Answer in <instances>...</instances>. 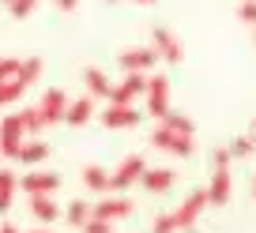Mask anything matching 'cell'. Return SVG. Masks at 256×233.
<instances>
[{
  "label": "cell",
  "instance_id": "6da1fadb",
  "mask_svg": "<svg viewBox=\"0 0 256 233\" xmlns=\"http://www.w3.org/2000/svg\"><path fill=\"white\" fill-rule=\"evenodd\" d=\"M151 49L158 53V60H166V64H181V60H184L181 38H177L166 23H154V26H151Z\"/></svg>",
  "mask_w": 256,
  "mask_h": 233
},
{
  "label": "cell",
  "instance_id": "7a4b0ae2",
  "mask_svg": "<svg viewBox=\"0 0 256 233\" xmlns=\"http://www.w3.org/2000/svg\"><path fill=\"white\" fill-rule=\"evenodd\" d=\"M208 207H211V203H208V188L188 192L181 203H177V211H170V215H174V222H177V233H181V230H192V226H196V218H200Z\"/></svg>",
  "mask_w": 256,
  "mask_h": 233
},
{
  "label": "cell",
  "instance_id": "3957f363",
  "mask_svg": "<svg viewBox=\"0 0 256 233\" xmlns=\"http://www.w3.org/2000/svg\"><path fill=\"white\" fill-rule=\"evenodd\" d=\"M117 64H120V72L147 75V72H154V64H158V53H154L151 45H128V49L117 53Z\"/></svg>",
  "mask_w": 256,
  "mask_h": 233
},
{
  "label": "cell",
  "instance_id": "277c9868",
  "mask_svg": "<svg viewBox=\"0 0 256 233\" xmlns=\"http://www.w3.org/2000/svg\"><path fill=\"white\" fill-rule=\"evenodd\" d=\"M144 169H147L144 154H128V158H120L117 169H110V192H124L128 185H136V181L144 177Z\"/></svg>",
  "mask_w": 256,
  "mask_h": 233
},
{
  "label": "cell",
  "instance_id": "5b68a950",
  "mask_svg": "<svg viewBox=\"0 0 256 233\" xmlns=\"http://www.w3.org/2000/svg\"><path fill=\"white\" fill-rule=\"evenodd\" d=\"M151 147L154 151H166V154H174V158H188L192 154V136H181V132H170V128H154L151 132Z\"/></svg>",
  "mask_w": 256,
  "mask_h": 233
},
{
  "label": "cell",
  "instance_id": "8992f818",
  "mask_svg": "<svg viewBox=\"0 0 256 233\" xmlns=\"http://www.w3.org/2000/svg\"><path fill=\"white\" fill-rule=\"evenodd\" d=\"M144 98H147V113H151V117H162V113L170 109V79H166L162 72L147 75Z\"/></svg>",
  "mask_w": 256,
  "mask_h": 233
},
{
  "label": "cell",
  "instance_id": "52a82bcc",
  "mask_svg": "<svg viewBox=\"0 0 256 233\" xmlns=\"http://www.w3.org/2000/svg\"><path fill=\"white\" fill-rule=\"evenodd\" d=\"M68 102H72V98L64 94L60 87H49L46 94H42V102H38L42 121H46V124H64V113H68Z\"/></svg>",
  "mask_w": 256,
  "mask_h": 233
},
{
  "label": "cell",
  "instance_id": "ba28073f",
  "mask_svg": "<svg viewBox=\"0 0 256 233\" xmlns=\"http://www.w3.org/2000/svg\"><path fill=\"white\" fill-rule=\"evenodd\" d=\"M23 139H26V132H23L19 113H12V117L0 121V154H4V158H16L19 147H23Z\"/></svg>",
  "mask_w": 256,
  "mask_h": 233
},
{
  "label": "cell",
  "instance_id": "9c48e42d",
  "mask_svg": "<svg viewBox=\"0 0 256 233\" xmlns=\"http://www.w3.org/2000/svg\"><path fill=\"white\" fill-rule=\"evenodd\" d=\"M19 188L26 196H53L60 188V173H49V169H30L26 177H19Z\"/></svg>",
  "mask_w": 256,
  "mask_h": 233
},
{
  "label": "cell",
  "instance_id": "30bf717a",
  "mask_svg": "<svg viewBox=\"0 0 256 233\" xmlns=\"http://www.w3.org/2000/svg\"><path fill=\"white\" fill-rule=\"evenodd\" d=\"M144 87H147V75L124 72V79L110 87V102H113V105H132L140 94H144Z\"/></svg>",
  "mask_w": 256,
  "mask_h": 233
},
{
  "label": "cell",
  "instance_id": "8fae6325",
  "mask_svg": "<svg viewBox=\"0 0 256 233\" xmlns=\"http://www.w3.org/2000/svg\"><path fill=\"white\" fill-rule=\"evenodd\" d=\"M136 211V203L128 200V196H106L102 203H94L90 207V218H102V222H120V218H128Z\"/></svg>",
  "mask_w": 256,
  "mask_h": 233
},
{
  "label": "cell",
  "instance_id": "7c38bea8",
  "mask_svg": "<svg viewBox=\"0 0 256 233\" xmlns=\"http://www.w3.org/2000/svg\"><path fill=\"white\" fill-rule=\"evenodd\" d=\"M98 121H102L106 124V128H113V132H117V128H136V124L140 121H144V117H140V109H136V105H106V109H102V117H98Z\"/></svg>",
  "mask_w": 256,
  "mask_h": 233
},
{
  "label": "cell",
  "instance_id": "4fadbf2b",
  "mask_svg": "<svg viewBox=\"0 0 256 233\" xmlns=\"http://www.w3.org/2000/svg\"><path fill=\"white\" fill-rule=\"evenodd\" d=\"M234 192V177L230 169H211V185H208V203L211 207H226Z\"/></svg>",
  "mask_w": 256,
  "mask_h": 233
},
{
  "label": "cell",
  "instance_id": "5bb4252c",
  "mask_svg": "<svg viewBox=\"0 0 256 233\" xmlns=\"http://www.w3.org/2000/svg\"><path fill=\"white\" fill-rule=\"evenodd\" d=\"M140 185H144L151 196H162V192H170V188L177 185V173H174V169H166V166H154V169L147 166L144 177H140Z\"/></svg>",
  "mask_w": 256,
  "mask_h": 233
},
{
  "label": "cell",
  "instance_id": "9a60e30c",
  "mask_svg": "<svg viewBox=\"0 0 256 233\" xmlns=\"http://www.w3.org/2000/svg\"><path fill=\"white\" fill-rule=\"evenodd\" d=\"M46 158H49V143H42L38 136H26L23 147H19V154H16V162H23V166H30V169H38Z\"/></svg>",
  "mask_w": 256,
  "mask_h": 233
},
{
  "label": "cell",
  "instance_id": "2e32d148",
  "mask_svg": "<svg viewBox=\"0 0 256 233\" xmlns=\"http://www.w3.org/2000/svg\"><path fill=\"white\" fill-rule=\"evenodd\" d=\"M94 117V98L83 94L76 102H68V113H64V124H72V128H83V124Z\"/></svg>",
  "mask_w": 256,
  "mask_h": 233
},
{
  "label": "cell",
  "instance_id": "e0dca14e",
  "mask_svg": "<svg viewBox=\"0 0 256 233\" xmlns=\"http://www.w3.org/2000/svg\"><path fill=\"white\" fill-rule=\"evenodd\" d=\"M26 211H30V218H38V222H56V218H60V207H56L53 196H30Z\"/></svg>",
  "mask_w": 256,
  "mask_h": 233
},
{
  "label": "cell",
  "instance_id": "ac0fdd59",
  "mask_svg": "<svg viewBox=\"0 0 256 233\" xmlns=\"http://www.w3.org/2000/svg\"><path fill=\"white\" fill-rule=\"evenodd\" d=\"M83 87H87L90 98H110V75L102 72V68H83Z\"/></svg>",
  "mask_w": 256,
  "mask_h": 233
},
{
  "label": "cell",
  "instance_id": "d6986e66",
  "mask_svg": "<svg viewBox=\"0 0 256 233\" xmlns=\"http://www.w3.org/2000/svg\"><path fill=\"white\" fill-rule=\"evenodd\" d=\"M83 188H87V192H110V169L83 166Z\"/></svg>",
  "mask_w": 256,
  "mask_h": 233
},
{
  "label": "cell",
  "instance_id": "ffe728a7",
  "mask_svg": "<svg viewBox=\"0 0 256 233\" xmlns=\"http://www.w3.org/2000/svg\"><path fill=\"white\" fill-rule=\"evenodd\" d=\"M162 121V128H170V132H181V136H192V132H196V124H192V117H184L181 109H166L158 117Z\"/></svg>",
  "mask_w": 256,
  "mask_h": 233
},
{
  "label": "cell",
  "instance_id": "44dd1931",
  "mask_svg": "<svg viewBox=\"0 0 256 233\" xmlns=\"http://www.w3.org/2000/svg\"><path fill=\"white\" fill-rule=\"evenodd\" d=\"M16 188H19V177L12 173V169H0V215H8V211H12Z\"/></svg>",
  "mask_w": 256,
  "mask_h": 233
},
{
  "label": "cell",
  "instance_id": "7402d4cb",
  "mask_svg": "<svg viewBox=\"0 0 256 233\" xmlns=\"http://www.w3.org/2000/svg\"><path fill=\"white\" fill-rule=\"evenodd\" d=\"M60 215H64V222H68V226H76V230H83V226L90 222V203H87V200H72V203H68V207L60 211Z\"/></svg>",
  "mask_w": 256,
  "mask_h": 233
},
{
  "label": "cell",
  "instance_id": "603a6c76",
  "mask_svg": "<svg viewBox=\"0 0 256 233\" xmlns=\"http://www.w3.org/2000/svg\"><path fill=\"white\" fill-rule=\"evenodd\" d=\"M42 56H19V75L16 79L23 83V87H30V83H38V75H42Z\"/></svg>",
  "mask_w": 256,
  "mask_h": 233
},
{
  "label": "cell",
  "instance_id": "cb8c5ba5",
  "mask_svg": "<svg viewBox=\"0 0 256 233\" xmlns=\"http://www.w3.org/2000/svg\"><path fill=\"white\" fill-rule=\"evenodd\" d=\"M19 121H23V132H26V136H38V132L46 128V121H42L38 105H26V109H19Z\"/></svg>",
  "mask_w": 256,
  "mask_h": 233
},
{
  "label": "cell",
  "instance_id": "d4e9b609",
  "mask_svg": "<svg viewBox=\"0 0 256 233\" xmlns=\"http://www.w3.org/2000/svg\"><path fill=\"white\" fill-rule=\"evenodd\" d=\"M23 83H19V79H4V83H0V109H4V105H12V102H16V98H23Z\"/></svg>",
  "mask_w": 256,
  "mask_h": 233
},
{
  "label": "cell",
  "instance_id": "484cf974",
  "mask_svg": "<svg viewBox=\"0 0 256 233\" xmlns=\"http://www.w3.org/2000/svg\"><path fill=\"white\" fill-rule=\"evenodd\" d=\"M226 151H230V158H248V154L256 151V143L248 136H234L230 143H226Z\"/></svg>",
  "mask_w": 256,
  "mask_h": 233
},
{
  "label": "cell",
  "instance_id": "4316f807",
  "mask_svg": "<svg viewBox=\"0 0 256 233\" xmlns=\"http://www.w3.org/2000/svg\"><path fill=\"white\" fill-rule=\"evenodd\" d=\"M34 11H38V0H12V4H8L12 19H30Z\"/></svg>",
  "mask_w": 256,
  "mask_h": 233
},
{
  "label": "cell",
  "instance_id": "83f0119b",
  "mask_svg": "<svg viewBox=\"0 0 256 233\" xmlns=\"http://www.w3.org/2000/svg\"><path fill=\"white\" fill-rule=\"evenodd\" d=\"M238 19L241 23H248V26H256V0H238Z\"/></svg>",
  "mask_w": 256,
  "mask_h": 233
},
{
  "label": "cell",
  "instance_id": "f1b7e54d",
  "mask_svg": "<svg viewBox=\"0 0 256 233\" xmlns=\"http://www.w3.org/2000/svg\"><path fill=\"white\" fill-rule=\"evenodd\" d=\"M19 75V56H0V83Z\"/></svg>",
  "mask_w": 256,
  "mask_h": 233
},
{
  "label": "cell",
  "instance_id": "f546056e",
  "mask_svg": "<svg viewBox=\"0 0 256 233\" xmlns=\"http://www.w3.org/2000/svg\"><path fill=\"white\" fill-rule=\"evenodd\" d=\"M208 162H211V169H230V162H234V158H230V151H226V147H215Z\"/></svg>",
  "mask_w": 256,
  "mask_h": 233
},
{
  "label": "cell",
  "instance_id": "4dcf8cb0",
  "mask_svg": "<svg viewBox=\"0 0 256 233\" xmlns=\"http://www.w3.org/2000/svg\"><path fill=\"white\" fill-rule=\"evenodd\" d=\"M151 233H177L174 215H158V218H154V226H151Z\"/></svg>",
  "mask_w": 256,
  "mask_h": 233
},
{
  "label": "cell",
  "instance_id": "1f68e13d",
  "mask_svg": "<svg viewBox=\"0 0 256 233\" xmlns=\"http://www.w3.org/2000/svg\"><path fill=\"white\" fill-rule=\"evenodd\" d=\"M80 233H113V222H102V218H90Z\"/></svg>",
  "mask_w": 256,
  "mask_h": 233
},
{
  "label": "cell",
  "instance_id": "d6a6232c",
  "mask_svg": "<svg viewBox=\"0 0 256 233\" xmlns=\"http://www.w3.org/2000/svg\"><path fill=\"white\" fill-rule=\"evenodd\" d=\"M53 4H56L60 11H76V8H80V0H53Z\"/></svg>",
  "mask_w": 256,
  "mask_h": 233
},
{
  "label": "cell",
  "instance_id": "836d02e7",
  "mask_svg": "<svg viewBox=\"0 0 256 233\" xmlns=\"http://www.w3.org/2000/svg\"><path fill=\"white\" fill-rule=\"evenodd\" d=\"M0 233H23V230H19V226H12V222H4V226H0Z\"/></svg>",
  "mask_w": 256,
  "mask_h": 233
},
{
  "label": "cell",
  "instance_id": "e575fe53",
  "mask_svg": "<svg viewBox=\"0 0 256 233\" xmlns=\"http://www.w3.org/2000/svg\"><path fill=\"white\" fill-rule=\"evenodd\" d=\"M245 136H248V139L256 143V117H252V124H248V132H245Z\"/></svg>",
  "mask_w": 256,
  "mask_h": 233
},
{
  "label": "cell",
  "instance_id": "d590c367",
  "mask_svg": "<svg viewBox=\"0 0 256 233\" xmlns=\"http://www.w3.org/2000/svg\"><path fill=\"white\" fill-rule=\"evenodd\" d=\"M132 4H144V8H151V4H158V0H132Z\"/></svg>",
  "mask_w": 256,
  "mask_h": 233
},
{
  "label": "cell",
  "instance_id": "8d00e7d4",
  "mask_svg": "<svg viewBox=\"0 0 256 233\" xmlns=\"http://www.w3.org/2000/svg\"><path fill=\"white\" fill-rule=\"evenodd\" d=\"M252 200H256V173H252Z\"/></svg>",
  "mask_w": 256,
  "mask_h": 233
},
{
  "label": "cell",
  "instance_id": "74e56055",
  "mask_svg": "<svg viewBox=\"0 0 256 233\" xmlns=\"http://www.w3.org/2000/svg\"><path fill=\"white\" fill-rule=\"evenodd\" d=\"M30 233H53V230H30Z\"/></svg>",
  "mask_w": 256,
  "mask_h": 233
},
{
  "label": "cell",
  "instance_id": "f35d334b",
  "mask_svg": "<svg viewBox=\"0 0 256 233\" xmlns=\"http://www.w3.org/2000/svg\"><path fill=\"white\" fill-rule=\"evenodd\" d=\"M0 4H4V8H8V4H12V0H0Z\"/></svg>",
  "mask_w": 256,
  "mask_h": 233
},
{
  "label": "cell",
  "instance_id": "ab89813d",
  "mask_svg": "<svg viewBox=\"0 0 256 233\" xmlns=\"http://www.w3.org/2000/svg\"><path fill=\"white\" fill-rule=\"evenodd\" d=\"M106 4H117V0H106Z\"/></svg>",
  "mask_w": 256,
  "mask_h": 233
},
{
  "label": "cell",
  "instance_id": "60d3db41",
  "mask_svg": "<svg viewBox=\"0 0 256 233\" xmlns=\"http://www.w3.org/2000/svg\"><path fill=\"white\" fill-rule=\"evenodd\" d=\"M184 233H196V230H184Z\"/></svg>",
  "mask_w": 256,
  "mask_h": 233
}]
</instances>
